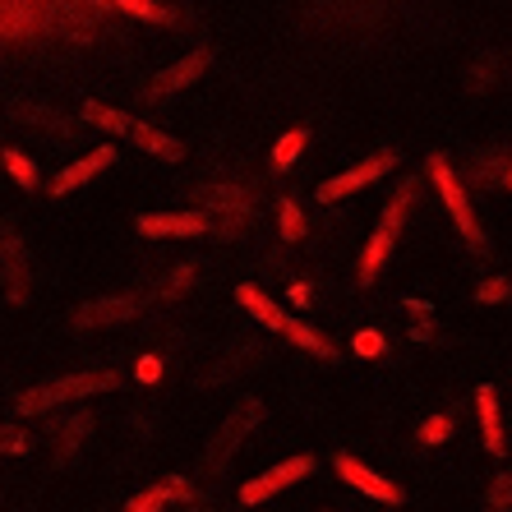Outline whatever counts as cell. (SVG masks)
I'll return each mask as SVG.
<instances>
[{"label":"cell","instance_id":"1f68e13d","mask_svg":"<svg viewBox=\"0 0 512 512\" xmlns=\"http://www.w3.org/2000/svg\"><path fill=\"white\" fill-rule=\"evenodd\" d=\"M194 268H199V263H176V268H171V277L162 282V296H176V291H185V286L194 282Z\"/></svg>","mask_w":512,"mask_h":512},{"label":"cell","instance_id":"9a60e30c","mask_svg":"<svg viewBox=\"0 0 512 512\" xmlns=\"http://www.w3.org/2000/svg\"><path fill=\"white\" fill-rule=\"evenodd\" d=\"M236 300H240V305H245V310L254 314V319L263 323V328H273V333H286V314H282V305H277V300H268V296H263L259 286H250V282H245V286H240V291H236Z\"/></svg>","mask_w":512,"mask_h":512},{"label":"cell","instance_id":"7c38bea8","mask_svg":"<svg viewBox=\"0 0 512 512\" xmlns=\"http://www.w3.org/2000/svg\"><path fill=\"white\" fill-rule=\"evenodd\" d=\"M111 162H116V148H93L88 157H79V162H70V167L60 171L56 180H51V194L56 199H65L70 190H79V185H88V180L97 176V171H107Z\"/></svg>","mask_w":512,"mask_h":512},{"label":"cell","instance_id":"5bb4252c","mask_svg":"<svg viewBox=\"0 0 512 512\" xmlns=\"http://www.w3.org/2000/svg\"><path fill=\"white\" fill-rule=\"evenodd\" d=\"M393 236L397 231H388L379 222V231L370 236V245H365V254H360V286H374L383 273V263H388V254H393Z\"/></svg>","mask_w":512,"mask_h":512},{"label":"cell","instance_id":"2e32d148","mask_svg":"<svg viewBox=\"0 0 512 512\" xmlns=\"http://www.w3.org/2000/svg\"><path fill=\"white\" fill-rule=\"evenodd\" d=\"M130 139L139 143L143 153H153V157H162V162H180L185 157V148H180L171 134H162V130H153V125H143V120H134L130 125Z\"/></svg>","mask_w":512,"mask_h":512},{"label":"cell","instance_id":"8fae6325","mask_svg":"<svg viewBox=\"0 0 512 512\" xmlns=\"http://www.w3.org/2000/svg\"><path fill=\"white\" fill-rule=\"evenodd\" d=\"M208 60H213V51H190V56H180L176 65H167L162 74H153L148 93H153V97H171V93H180V88H190L194 79L208 70Z\"/></svg>","mask_w":512,"mask_h":512},{"label":"cell","instance_id":"f546056e","mask_svg":"<svg viewBox=\"0 0 512 512\" xmlns=\"http://www.w3.org/2000/svg\"><path fill=\"white\" fill-rule=\"evenodd\" d=\"M489 508H494V512H508L512 508V476H508V471L489 480Z\"/></svg>","mask_w":512,"mask_h":512},{"label":"cell","instance_id":"f1b7e54d","mask_svg":"<svg viewBox=\"0 0 512 512\" xmlns=\"http://www.w3.org/2000/svg\"><path fill=\"white\" fill-rule=\"evenodd\" d=\"M512 296V282L508 277H489V282L476 286V305H499V300Z\"/></svg>","mask_w":512,"mask_h":512},{"label":"cell","instance_id":"8d00e7d4","mask_svg":"<svg viewBox=\"0 0 512 512\" xmlns=\"http://www.w3.org/2000/svg\"><path fill=\"white\" fill-rule=\"evenodd\" d=\"M503 185H512V162H508V176H503Z\"/></svg>","mask_w":512,"mask_h":512},{"label":"cell","instance_id":"8992f818","mask_svg":"<svg viewBox=\"0 0 512 512\" xmlns=\"http://www.w3.org/2000/svg\"><path fill=\"white\" fill-rule=\"evenodd\" d=\"M314 471V457H286V462H277V466H268L263 476H254V480H245V489H240V503H268L273 494H282V489H291L296 480H305Z\"/></svg>","mask_w":512,"mask_h":512},{"label":"cell","instance_id":"d6986e66","mask_svg":"<svg viewBox=\"0 0 512 512\" xmlns=\"http://www.w3.org/2000/svg\"><path fill=\"white\" fill-rule=\"evenodd\" d=\"M19 116H24V125H37V130H47V134H56V139H70V120L65 116H56L51 107H42V102H24L19 107Z\"/></svg>","mask_w":512,"mask_h":512},{"label":"cell","instance_id":"603a6c76","mask_svg":"<svg viewBox=\"0 0 512 512\" xmlns=\"http://www.w3.org/2000/svg\"><path fill=\"white\" fill-rule=\"evenodd\" d=\"M107 5H116L120 14H130V19H143V24H167L171 10H162L157 0H107Z\"/></svg>","mask_w":512,"mask_h":512},{"label":"cell","instance_id":"52a82bcc","mask_svg":"<svg viewBox=\"0 0 512 512\" xmlns=\"http://www.w3.org/2000/svg\"><path fill=\"white\" fill-rule=\"evenodd\" d=\"M0 282H5V296H10L14 305L28 296V282H33V268H28L24 240L14 236L10 227L0 231Z\"/></svg>","mask_w":512,"mask_h":512},{"label":"cell","instance_id":"6da1fadb","mask_svg":"<svg viewBox=\"0 0 512 512\" xmlns=\"http://www.w3.org/2000/svg\"><path fill=\"white\" fill-rule=\"evenodd\" d=\"M120 383V374H70V379H51V383H37L19 397V416H42V411H56L60 402H79V397H93V393H111Z\"/></svg>","mask_w":512,"mask_h":512},{"label":"cell","instance_id":"44dd1931","mask_svg":"<svg viewBox=\"0 0 512 512\" xmlns=\"http://www.w3.org/2000/svg\"><path fill=\"white\" fill-rule=\"evenodd\" d=\"M508 162L512 157L503 153V148H489V153L471 157V180H480V185H485V180H503L508 176Z\"/></svg>","mask_w":512,"mask_h":512},{"label":"cell","instance_id":"836d02e7","mask_svg":"<svg viewBox=\"0 0 512 512\" xmlns=\"http://www.w3.org/2000/svg\"><path fill=\"white\" fill-rule=\"evenodd\" d=\"M356 351L360 356H383V337L374 328H365V333H356Z\"/></svg>","mask_w":512,"mask_h":512},{"label":"cell","instance_id":"d4e9b609","mask_svg":"<svg viewBox=\"0 0 512 512\" xmlns=\"http://www.w3.org/2000/svg\"><path fill=\"white\" fill-rule=\"evenodd\" d=\"M277 227H282L286 240H300L305 236V213H300L291 199H282V208H277Z\"/></svg>","mask_w":512,"mask_h":512},{"label":"cell","instance_id":"ac0fdd59","mask_svg":"<svg viewBox=\"0 0 512 512\" xmlns=\"http://www.w3.org/2000/svg\"><path fill=\"white\" fill-rule=\"evenodd\" d=\"M79 116H84L88 125H97V130H107V134H130V125H134L125 111L107 107V102H84V111H79Z\"/></svg>","mask_w":512,"mask_h":512},{"label":"cell","instance_id":"4316f807","mask_svg":"<svg viewBox=\"0 0 512 512\" xmlns=\"http://www.w3.org/2000/svg\"><path fill=\"white\" fill-rule=\"evenodd\" d=\"M88 429H93V420H88V416H74V425L60 434V462H70V457L79 453V443H84Z\"/></svg>","mask_w":512,"mask_h":512},{"label":"cell","instance_id":"ffe728a7","mask_svg":"<svg viewBox=\"0 0 512 512\" xmlns=\"http://www.w3.org/2000/svg\"><path fill=\"white\" fill-rule=\"evenodd\" d=\"M416 194H420V180H402V190L393 194V199H388V208H383V227L388 231H397L406 222V213H411V203H416Z\"/></svg>","mask_w":512,"mask_h":512},{"label":"cell","instance_id":"7a4b0ae2","mask_svg":"<svg viewBox=\"0 0 512 512\" xmlns=\"http://www.w3.org/2000/svg\"><path fill=\"white\" fill-rule=\"evenodd\" d=\"M425 167H429V180L439 185V194H443V203H448V213H453L462 240L471 245V250H485V231L476 227V213H471V199H466V185L457 180V171L448 167V157H443V153H429Z\"/></svg>","mask_w":512,"mask_h":512},{"label":"cell","instance_id":"e0dca14e","mask_svg":"<svg viewBox=\"0 0 512 512\" xmlns=\"http://www.w3.org/2000/svg\"><path fill=\"white\" fill-rule=\"evenodd\" d=\"M286 342L300 346V351H310V356H319V360H337V346L328 342L323 333H314L310 323H300V319H286Z\"/></svg>","mask_w":512,"mask_h":512},{"label":"cell","instance_id":"ba28073f","mask_svg":"<svg viewBox=\"0 0 512 512\" xmlns=\"http://www.w3.org/2000/svg\"><path fill=\"white\" fill-rule=\"evenodd\" d=\"M337 476H342L351 489H360L365 499H374V503H393V508H397V503L406 499V494L388 476H379V471H370L365 462H356V457H346V453L337 457Z\"/></svg>","mask_w":512,"mask_h":512},{"label":"cell","instance_id":"83f0119b","mask_svg":"<svg viewBox=\"0 0 512 512\" xmlns=\"http://www.w3.org/2000/svg\"><path fill=\"white\" fill-rule=\"evenodd\" d=\"M494 74H499V56H480L476 65H471V93H485L489 84H494Z\"/></svg>","mask_w":512,"mask_h":512},{"label":"cell","instance_id":"d590c367","mask_svg":"<svg viewBox=\"0 0 512 512\" xmlns=\"http://www.w3.org/2000/svg\"><path fill=\"white\" fill-rule=\"evenodd\" d=\"M406 310H411V314H420V319H425V314H429V300H416V296H411V300H406Z\"/></svg>","mask_w":512,"mask_h":512},{"label":"cell","instance_id":"4dcf8cb0","mask_svg":"<svg viewBox=\"0 0 512 512\" xmlns=\"http://www.w3.org/2000/svg\"><path fill=\"white\" fill-rule=\"evenodd\" d=\"M443 439H453V416H429L420 425V443H443Z\"/></svg>","mask_w":512,"mask_h":512},{"label":"cell","instance_id":"3957f363","mask_svg":"<svg viewBox=\"0 0 512 512\" xmlns=\"http://www.w3.org/2000/svg\"><path fill=\"white\" fill-rule=\"evenodd\" d=\"M259 420H263V402H259V397H245V402H240L236 411L217 425L213 443H208V453H203V471H208V476H213V471H222V466L236 457V448L245 443V434H250Z\"/></svg>","mask_w":512,"mask_h":512},{"label":"cell","instance_id":"4fadbf2b","mask_svg":"<svg viewBox=\"0 0 512 512\" xmlns=\"http://www.w3.org/2000/svg\"><path fill=\"white\" fill-rule=\"evenodd\" d=\"M476 406H480V434H485V453L503 457V416H499V397H494V388H480L476 393Z\"/></svg>","mask_w":512,"mask_h":512},{"label":"cell","instance_id":"e575fe53","mask_svg":"<svg viewBox=\"0 0 512 512\" xmlns=\"http://www.w3.org/2000/svg\"><path fill=\"white\" fill-rule=\"evenodd\" d=\"M429 337H434V328H429V323H416V328H411V342H429Z\"/></svg>","mask_w":512,"mask_h":512},{"label":"cell","instance_id":"9c48e42d","mask_svg":"<svg viewBox=\"0 0 512 512\" xmlns=\"http://www.w3.org/2000/svg\"><path fill=\"white\" fill-rule=\"evenodd\" d=\"M143 310V296H107V300H88L74 310V328H111V323H125Z\"/></svg>","mask_w":512,"mask_h":512},{"label":"cell","instance_id":"30bf717a","mask_svg":"<svg viewBox=\"0 0 512 512\" xmlns=\"http://www.w3.org/2000/svg\"><path fill=\"white\" fill-rule=\"evenodd\" d=\"M139 231L143 236H180V240H190V236H208L213 227V217L208 213H148L139 217Z\"/></svg>","mask_w":512,"mask_h":512},{"label":"cell","instance_id":"d6a6232c","mask_svg":"<svg viewBox=\"0 0 512 512\" xmlns=\"http://www.w3.org/2000/svg\"><path fill=\"white\" fill-rule=\"evenodd\" d=\"M0 453H24V429L0 425Z\"/></svg>","mask_w":512,"mask_h":512},{"label":"cell","instance_id":"5b68a950","mask_svg":"<svg viewBox=\"0 0 512 512\" xmlns=\"http://www.w3.org/2000/svg\"><path fill=\"white\" fill-rule=\"evenodd\" d=\"M402 157L393 153V148H383V153H374V157H365L360 167H351V171H342V176H328L319 185V199L323 203H333V199H346V194H356V190H365V185H374V180H383L388 171L397 167Z\"/></svg>","mask_w":512,"mask_h":512},{"label":"cell","instance_id":"7402d4cb","mask_svg":"<svg viewBox=\"0 0 512 512\" xmlns=\"http://www.w3.org/2000/svg\"><path fill=\"white\" fill-rule=\"evenodd\" d=\"M305 143H310V130L282 134V139H277V148H273V171H291V162L305 153Z\"/></svg>","mask_w":512,"mask_h":512},{"label":"cell","instance_id":"cb8c5ba5","mask_svg":"<svg viewBox=\"0 0 512 512\" xmlns=\"http://www.w3.org/2000/svg\"><path fill=\"white\" fill-rule=\"evenodd\" d=\"M180 489H185V485H180V480H162V485H157V489H148V494H139V499L130 503V512H162V503H167L171 494H180Z\"/></svg>","mask_w":512,"mask_h":512},{"label":"cell","instance_id":"484cf974","mask_svg":"<svg viewBox=\"0 0 512 512\" xmlns=\"http://www.w3.org/2000/svg\"><path fill=\"white\" fill-rule=\"evenodd\" d=\"M5 167H10V176L19 180L24 190H33V185H37V167L28 162L24 153H19V148H5Z\"/></svg>","mask_w":512,"mask_h":512},{"label":"cell","instance_id":"277c9868","mask_svg":"<svg viewBox=\"0 0 512 512\" xmlns=\"http://www.w3.org/2000/svg\"><path fill=\"white\" fill-rule=\"evenodd\" d=\"M194 199L213 208V227H222V236H240V227L254 213V194L240 185H203Z\"/></svg>","mask_w":512,"mask_h":512}]
</instances>
